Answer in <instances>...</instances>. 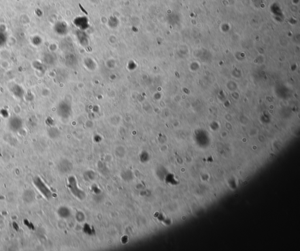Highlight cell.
<instances>
[{"label":"cell","instance_id":"obj_1","mask_svg":"<svg viewBox=\"0 0 300 251\" xmlns=\"http://www.w3.org/2000/svg\"><path fill=\"white\" fill-rule=\"evenodd\" d=\"M33 183L35 187L39 191L46 199L49 200L52 197V192L50 189L44 182V181L40 177H35L33 180Z\"/></svg>","mask_w":300,"mask_h":251},{"label":"cell","instance_id":"obj_4","mask_svg":"<svg viewBox=\"0 0 300 251\" xmlns=\"http://www.w3.org/2000/svg\"><path fill=\"white\" fill-rule=\"evenodd\" d=\"M58 214L62 218H66L69 217V211L65 207H61L58 210Z\"/></svg>","mask_w":300,"mask_h":251},{"label":"cell","instance_id":"obj_3","mask_svg":"<svg viewBox=\"0 0 300 251\" xmlns=\"http://www.w3.org/2000/svg\"><path fill=\"white\" fill-rule=\"evenodd\" d=\"M23 200L26 203H31L34 201L35 198V193L32 190L28 189L23 191Z\"/></svg>","mask_w":300,"mask_h":251},{"label":"cell","instance_id":"obj_5","mask_svg":"<svg viewBox=\"0 0 300 251\" xmlns=\"http://www.w3.org/2000/svg\"><path fill=\"white\" fill-rule=\"evenodd\" d=\"M21 123L19 120H13L11 122V128L13 130H18L21 128Z\"/></svg>","mask_w":300,"mask_h":251},{"label":"cell","instance_id":"obj_2","mask_svg":"<svg viewBox=\"0 0 300 251\" xmlns=\"http://www.w3.org/2000/svg\"><path fill=\"white\" fill-rule=\"evenodd\" d=\"M68 187L72 193L75 195L77 198L82 200L85 198V194L83 191L80 190L77 186V183L74 177L72 176L69 178L68 180Z\"/></svg>","mask_w":300,"mask_h":251}]
</instances>
